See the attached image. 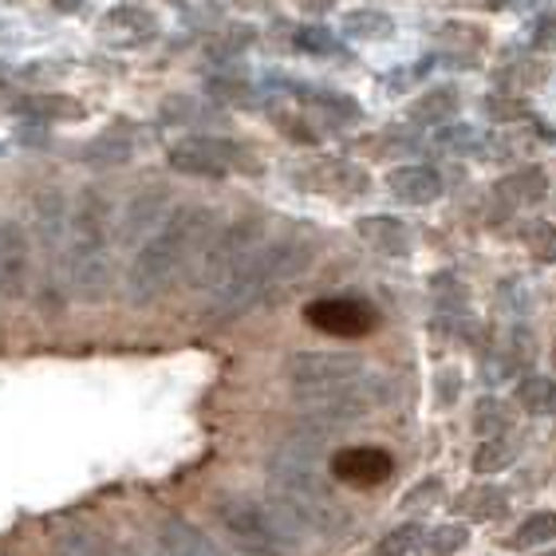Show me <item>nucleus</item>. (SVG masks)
<instances>
[{
    "label": "nucleus",
    "instance_id": "29",
    "mask_svg": "<svg viewBox=\"0 0 556 556\" xmlns=\"http://www.w3.org/2000/svg\"><path fill=\"white\" fill-rule=\"evenodd\" d=\"M55 548H60V556H108V545L99 541V533H87V529L64 533Z\"/></svg>",
    "mask_w": 556,
    "mask_h": 556
},
{
    "label": "nucleus",
    "instance_id": "25",
    "mask_svg": "<svg viewBox=\"0 0 556 556\" xmlns=\"http://www.w3.org/2000/svg\"><path fill=\"white\" fill-rule=\"evenodd\" d=\"M466 541H470V533H466V525H439V529H430V533H422V548H418V556H450V553H462L466 548Z\"/></svg>",
    "mask_w": 556,
    "mask_h": 556
},
{
    "label": "nucleus",
    "instance_id": "21",
    "mask_svg": "<svg viewBox=\"0 0 556 556\" xmlns=\"http://www.w3.org/2000/svg\"><path fill=\"white\" fill-rule=\"evenodd\" d=\"M556 536V514L553 509H541V514H529L521 525H517V533L505 541V548H536V545H548Z\"/></svg>",
    "mask_w": 556,
    "mask_h": 556
},
{
    "label": "nucleus",
    "instance_id": "27",
    "mask_svg": "<svg viewBox=\"0 0 556 556\" xmlns=\"http://www.w3.org/2000/svg\"><path fill=\"white\" fill-rule=\"evenodd\" d=\"M509 422H514V415H509V407H505L502 399H482L478 403V415H473V430L478 434H505L509 430Z\"/></svg>",
    "mask_w": 556,
    "mask_h": 556
},
{
    "label": "nucleus",
    "instance_id": "17",
    "mask_svg": "<svg viewBox=\"0 0 556 556\" xmlns=\"http://www.w3.org/2000/svg\"><path fill=\"white\" fill-rule=\"evenodd\" d=\"M497 193H502L505 202H514V205H536V202H545L548 174L536 170V166H525V170H517V174H509V178H502V182H497Z\"/></svg>",
    "mask_w": 556,
    "mask_h": 556
},
{
    "label": "nucleus",
    "instance_id": "8",
    "mask_svg": "<svg viewBox=\"0 0 556 556\" xmlns=\"http://www.w3.org/2000/svg\"><path fill=\"white\" fill-rule=\"evenodd\" d=\"M245 150L233 147L225 139H210V135H193V139L174 142L166 150V162H170L178 174H193V178H225L241 162Z\"/></svg>",
    "mask_w": 556,
    "mask_h": 556
},
{
    "label": "nucleus",
    "instance_id": "10",
    "mask_svg": "<svg viewBox=\"0 0 556 556\" xmlns=\"http://www.w3.org/2000/svg\"><path fill=\"white\" fill-rule=\"evenodd\" d=\"M395 473V462L391 454L379 446H348L332 458V478L343 485H359V490H371V485H383L387 478Z\"/></svg>",
    "mask_w": 556,
    "mask_h": 556
},
{
    "label": "nucleus",
    "instance_id": "34",
    "mask_svg": "<svg viewBox=\"0 0 556 556\" xmlns=\"http://www.w3.org/2000/svg\"><path fill=\"white\" fill-rule=\"evenodd\" d=\"M458 371H442L439 375V403L442 407H450V403H454V399H458Z\"/></svg>",
    "mask_w": 556,
    "mask_h": 556
},
{
    "label": "nucleus",
    "instance_id": "4",
    "mask_svg": "<svg viewBox=\"0 0 556 556\" xmlns=\"http://www.w3.org/2000/svg\"><path fill=\"white\" fill-rule=\"evenodd\" d=\"M217 521L245 556H280L285 548L304 545L312 533L285 497H229L217 505Z\"/></svg>",
    "mask_w": 556,
    "mask_h": 556
},
{
    "label": "nucleus",
    "instance_id": "3",
    "mask_svg": "<svg viewBox=\"0 0 556 556\" xmlns=\"http://www.w3.org/2000/svg\"><path fill=\"white\" fill-rule=\"evenodd\" d=\"M111 198L99 186H87L75 198L67 214V253H64V280L79 300L96 304L108 296L111 285Z\"/></svg>",
    "mask_w": 556,
    "mask_h": 556
},
{
    "label": "nucleus",
    "instance_id": "15",
    "mask_svg": "<svg viewBox=\"0 0 556 556\" xmlns=\"http://www.w3.org/2000/svg\"><path fill=\"white\" fill-rule=\"evenodd\" d=\"M159 33V21H154V12L139 9V4H118L103 16V36L118 43H147L154 40Z\"/></svg>",
    "mask_w": 556,
    "mask_h": 556
},
{
    "label": "nucleus",
    "instance_id": "32",
    "mask_svg": "<svg viewBox=\"0 0 556 556\" xmlns=\"http://www.w3.org/2000/svg\"><path fill=\"white\" fill-rule=\"evenodd\" d=\"M308 103H316L320 111H328V115H340V118H355L359 115V108H355L352 99H343L340 91H312V96H304Z\"/></svg>",
    "mask_w": 556,
    "mask_h": 556
},
{
    "label": "nucleus",
    "instance_id": "19",
    "mask_svg": "<svg viewBox=\"0 0 556 556\" xmlns=\"http://www.w3.org/2000/svg\"><path fill=\"white\" fill-rule=\"evenodd\" d=\"M359 229V237L364 241H371L375 249H383V253H403L407 249V229H403V222L399 217H364V222L355 225Z\"/></svg>",
    "mask_w": 556,
    "mask_h": 556
},
{
    "label": "nucleus",
    "instance_id": "26",
    "mask_svg": "<svg viewBox=\"0 0 556 556\" xmlns=\"http://www.w3.org/2000/svg\"><path fill=\"white\" fill-rule=\"evenodd\" d=\"M422 548V525H399L387 536H379L375 556H418Z\"/></svg>",
    "mask_w": 556,
    "mask_h": 556
},
{
    "label": "nucleus",
    "instance_id": "9",
    "mask_svg": "<svg viewBox=\"0 0 556 556\" xmlns=\"http://www.w3.org/2000/svg\"><path fill=\"white\" fill-rule=\"evenodd\" d=\"M304 320H308L316 332L340 336V340H355V336L375 332V324H379V312H375L367 300L328 296V300H312L308 308H304Z\"/></svg>",
    "mask_w": 556,
    "mask_h": 556
},
{
    "label": "nucleus",
    "instance_id": "18",
    "mask_svg": "<svg viewBox=\"0 0 556 556\" xmlns=\"http://www.w3.org/2000/svg\"><path fill=\"white\" fill-rule=\"evenodd\" d=\"M458 509L466 517H473V521H497L509 509V497L497 485H473V490H466L458 497Z\"/></svg>",
    "mask_w": 556,
    "mask_h": 556
},
{
    "label": "nucleus",
    "instance_id": "31",
    "mask_svg": "<svg viewBox=\"0 0 556 556\" xmlns=\"http://www.w3.org/2000/svg\"><path fill=\"white\" fill-rule=\"evenodd\" d=\"M525 241H529V253H533L536 261H548V265L556 261V225H548V222L529 225Z\"/></svg>",
    "mask_w": 556,
    "mask_h": 556
},
{
    "label": "nucleus",
    "instance_id": "28",
    "mask_svg": "<svg viewBox=\"0 0 556 556\" xmlns=\"http://www.w3.org/2000/svg\"><path fill=\"white\" fill-rule=\"evenodd\" d=\"M21 111H28L36 118H72L79 115V103L67 96H28L21 103Z\"/></svg>",
    "mask_w": 556,
    "mask_h": 556
},
{
    "label": "nucleus",
    "instance_id": "14",
    "mask_svg": "<svg viewBox=\"0 0 556 556\" xmlns=\"http://www.w3.org/2000/svg\"><path fill=\"white\" fill-rule=\"evenodd\" d=\"M159 553L166 556H225L198 525L182 517H162L159 521Z\"/></svg>",
    "mask_w": 556,
    "mask_h": 556
},
{
    "label": "nucleus",
    "instance_id": "24",
    "mask_svg": "<svg viewBox=\"0 0 556 556\" xmlns=\"http://www.w3.org/2000/svg\"><path fill=\"white\" fill-rule=\"evenodd\" d=\"M343 33L359 36V40H383V36L395 33V21L383 16V12H375V9H359V12H348Z\"/></svg>",
    "mask_w": 556,
    "mask_h": 556
},
{
    "label": "nucleus",
    "instance_id": "6",
    "mask_svg": "<svg viewBox=\"0 0 556 556\" xmlns=\"http://www.w3.org/2000/svg\"><path fill=\"white\" fill-rule=\"evenodd\" d=\"M261 241H265V225H261L257 217L233 222V225H225L217 237H205L202 253L193 257V280H198V289H205V292L214 289L217 280L229 277Z\"/></svg>",
    "mask_w": 556,
    "mask_h": 556
},
{
    "label": "nucleus",
    "instance_id": "30",
    "mask_svg": "<svg viewBox=\"0 0 556 556\" xmlns=\"http://www.w3.org/2000/svg\"><path fill=\"white\" fill-rule=\"evenodd\" d=\"M292 43H296L300 52H312V55H340L343 43L336 40V36H328V28H300L296 36H292Z\"/></svg>",
    "mask_w": 556,
    "mask_h": 556
},
{
    "label": "nucleus",
    "instance_id": "20",
    "mask_svg": "<svg viewBox=\"0 0 556 556\" xmlns=\"http://www.w3.org/2000/svg\"><path fill=\"white\" fill-rule=\"evenodd\" d=\"M517 403L529 415H556V379L548 375H525L517 383Z\"/></svg>",
    "mask_w": 556,
    "mask_h": 556
},
{
    "label": "nucleus",
    "instance_id": "7",
    "mask_svg": "<svg viewBox=\"0 0 556 556\" xmlns=\"http://www.w3.org/2000/svg\"><path fill=\"white\" fill-rule=\"evenodd\" d=\"M364 359L348 352H300L285 364V379L296 395H312L324 387H340L355 375H364Z\"/></svg>",
    "mask_w": 556,
    "mask_h": 556
},
{
    "label": "nucleus",
    "instance_id": "37",
    "mask_svg": "<svg viewBox=\"0 0 556 556\" xmlns=\"http://www.w3.org/2000/svg\"><path fill=\"white\" fill-rule=\"evenodd\" d=\"M553 364H556V343H553Z\"/></svg>",
    "mask_w": 556,
    "mask_h": 556
},
{
    "label": "nucleus",
    "instance_id": "12",
    "mask_svg": "<svg viewBox=\"0 0 556 556\" xmlns=\"http://www.w3.org/2000/svg\"><path fill=\"white\" fill-rule=\"evenodd\" d=\"M28 289V237L16 222H0V296H24Z\"/></svg>",
    "mask_w": 556,
    "mask_h": 556
},
{
    "label": "nucleus",
    "instance_id": "13",
    "mask_svg": "<svg viewBox=\"0 0 556 556\" xmlns=\"http://www.w3.org/2000/svg\"><path fill=\"white\" fill-rule=\"evenodd\" d=\"M166 214H170V202H166V193H162V190L139 193V198L127 205L123 225H118V245L135 249L142 237H150L162 222H166Z\"/></svg>",
    "mask_w": 556,
    "mask_h": 556
},
{
    "label": "nucleus",
    "instance_id": "1",
    "mask_svg": "<svg viewBox=\"0 0 556 556\" xmlns=\"http://www.w3.org/2000/svg\"><path fill=\"white\" fill-rule=\"evenodd\" d=\"M210 229H214V214L205 205H182V210L166 214V222L147 237V245L135 253L127 268L130 304H150L170 285H178L193 257L202 253Z\"/></svg>",
    "mask_w": 556,
    "mask_h": 556
},
{
    "label": "nucleus",
    "instance_id": "35",
    "mask_svg": "<svg viewBox=\"0 0 556 556\" xmlns=\"http://www.w3.org/2000/svg\"><path fill=\"white\" fill-rule=\"evenodd\" d=\"M60 12H75V9H84V0H52Z\"/></svg>",
    "mask_w": 556,
    "mask_h": 556
},
{
    "label": "nucleus",
    "instance_id": "36",
    "mask_svg": "<svg viewBox=\"0 0 556 556\" xmlns=\"http://www.w3.org/2000/svg\"><path fill=\"white\" fill-rule=\"evenodd\" d=\"M541 556H556V548H548V553H541Z\"/></svg>",
    "mask_w": 556,
    "mask_h": 556
},
{
    "label": "nucleus",
    "instance_id": "2",
    "mask_svg": "<svg viewBox=\"0 0 556 556\" xmlns=\"http://www.w3.org/2000/svg\"><path fill=\"white\" fill-rule=\"evenodd\" d=\"M308 265H312L308 241H296V237H285V241H261V245L253 249L229 277H222L214 289L205 292V296H210L205 312L222 324L241 320L249 308H257L261 300H268L277 289H285V285L296 280Z\"/></svg>",
    "mask_w": 556,
    "mask_h": 556
},
{
    "label": "nucleus",
    "instance_id": "5",
    "mask_svg": "<svg viewBox=\"0 0 556 556\" xmlns=\"http://www.w3.org/2000/svg\"><path fill=\"white\" fill-rule=\"evenodd\" d=\"M300 399V415L308 427H316V434L336 427H348L355 418L371 415L379 403L387 399L383 383L371 379V375H355L340 387H324V391H312V395H296Z\"/></svg>",
    "mask_w": 556,
    "mask_h": 556
},
{
    "label": "nucleus",
    "instance_id": "11",
    "mask_svg": "<svg viewBox=\"0 0 556 556\" xmlns=\"http://www.w3.org/2000/svg\"><path fill=\"white\" fill-rule=\"evenodd\" d=\"M36 237H40V249L55 261V268L64 273V253H67V214L72 205L60 190H43L36 198Z\"/></svg>",
    "mask_w": 556,
    "mask_h": 556
},
{
    "label": "nucleus",
    "instance_id": "23",
    "mask_svg": "<svg viewBox=\"0 0 556 556\" xmlns=\"http://www.w3.org/2000/svg\"><path fill=\"white\" fill-rule=\"evenodd\" d=\"M454 108H458V96L450 91V87H434V91H427L422 99H415L410 103V123H446L450 115H454Z\"/></svg>",
    "mask_w": 556,
    "mask_h": 556
},
{
    "label": "nucleus",
    "instance_id": "33",
    "mask_svg": "<svg viewBox=\"0 0 556 556\" xmlns=\"http://www.w3.org/2000/svg\"><path fill=\"white\" fill-rule=\"evenodd\" d=\"M210 96L214 99H233V103H245L253 96V87L241 84V79H210Z\"/></svg>",
    "mask_w": 556,
    "mask_h": 556
},
{
    "label": "nucleus",
    "instance_id": "16",
    "mask_svg": "<svg viewBox=\"0 0 556 556\" xmlns=\"http://www.w3.org/2000/svg\"><path fill=\"white\" fill-rule=\"evenodd\" d=\"M387 190L395 193L399 202L427 205L442 193V178L430 166H399V170L387 174Z\"/></svg>",
    "mask_w": 556,
    "mask_h": 556
},
{
    "label": "nucleus",
    "instance_id": "22",
    "mask_svg": "<svg viewBox=\"0 0 556 556\" xmlns=\"http://www.w3.org/2000/svg\"><path fill=\"white\" fill-rule=\"evenodd\" d=\"M517 458V442L509 439V434H490V439L478 446V454H473V473H502L509 462Z\"/></svg>",
    "mask_w": 556,
    "mask_h": 556
}]
</instances>
